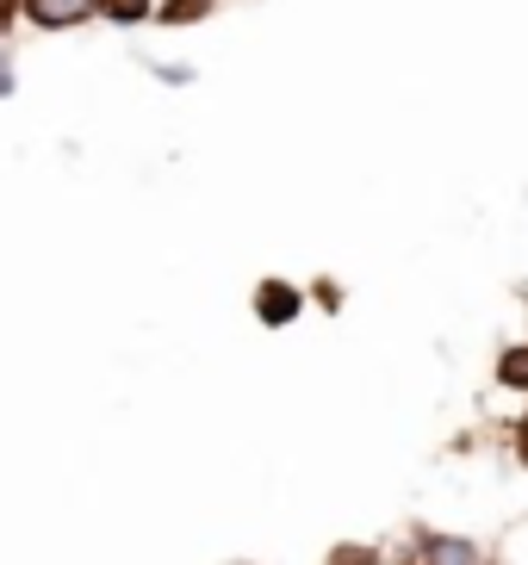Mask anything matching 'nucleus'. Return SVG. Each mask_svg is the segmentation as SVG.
Returning a JSON list of instances; mask_svg holds the SVG:
<instances>
[{"instance_id":"f257e3e1","label":"nucleus","mask_w":528,"mask_h":565,"mask_svg":"<svg viewBox=\"0 0 528 565\" xmlns=\"http://www.w3.org/2000/svg\"><path fill=\"white\" fill-rule=\"evenodd\" d=\"M19 13L44 32H75V25L94 19V0H19Z\"/></svg>"},{"instance_id":"f03ea898","label":"nucleus","mask_w":528,"mask_h":565,"mask_svg":"<svg viewBox=\"0 0 528 565\" xmlns=\"http://www.w3.org/2000/svg\"><path fill=\"white\" fill-rule=\"evenodd\" d=\"M305 311V292L286 280H262L255 286V317H262L267 330H281V323H293V317Z\"/></svg>"},{"instance_id":"7ed1b4c3","label":"nucleus","mask_w":528,"mask_h":565,"mask_svg":"<svg viewBox=\"0 0 528 565\" xmlns=\"http://www.w3.org/2000/svg\"><path fill=\"white\" fill-rule=\"evenodd\" d=\"M430 565H479V547L454 534H430Z\"/></svg>"},{"instance_id":"20e7f679","label":"nucleus","mask_w":528,"mask_h":565,"mask_svg":"<svg viewBox=\"0 0 528 565\" xmlns=\"http://www.w3.org/2000/svg\"><path fill=\"white\" fill-rule=\"evenodd\" d=\"M212 7L218 0H162V7H156V25H199Z\"/></svg>"},{"instance_id":"39448f33","label":"nucleus","mask_w":528,"mask_h":565,"mask_svg":"<svg viewBox=\"0 0 528 565\" xmlns=\"http://www.w3.org/2000/svg\"><path fill=\"white\" fill-rule=\"evenodd\" d=\"M94 13H106L113 25H144L156 13V0H94Z\"/></svg>"},{"instance_id":"423d86ee","label":"nucleus","mask_w":528,"mask_h":565,"mask_svg":"<svg viewBox=\"0 0 528 565\" xmlns=\"http://www.w3.org/2000/svg\"><path fill=\"white\" fill-rule=\"evenodd\" d=\"M497 380L516 385V392H528V349H504V354H497Z\"/></svg>"},{"instance_id":"0eeeda50","label":"nucleus","mask_w":528,"mask_h":565,"mask_svg":"<svg viewBox=\"0 0 528 565\" xmlns=\"http://www.w3.org/2000/svg\"><path fill=\"white\" fill-rule=\"evenodd\" d=\"M330 565H380V553H373V547H355V541H342V547L330 553Z\"/></svg>"},{"instance_id":"6e6552de","label":"nucleus","mask_w":528,"mask_h":565,"mask_svg":"<svg viewBox=\"0 0 528 565\" xmlns=\"http://www.w3.org/2000/svg\"><path fill=\"white\" fill-rule=\"evenodd\" d=\"M13 19H19V0H0V32H7Z\"/></svg>"},{"instance_id":"1a4fd4ad","label":"nucleus","mask_w":528,"mask_h":565,"mask_svg":"<svg viewBox=\"0 0 528 565\" xmlns=\"http://www.w3.org/2000/svg\"><path fill=\"white\" fill-rule=\"evenodd\" d=\"M516 448H522V460H528V429H522V441H516Z\"/></svg>"},{"instance_id":"9d476101","label":"nucleus","mask_w":528,"mask_h":565,"mask_svg":"<svg viewBox=\"0 0 528 565\" xmlns=\"http://www.w3.org/2000/svg\"><path fill=\"white\" fill-rule=\"evenodd\" d=\"M236 565H243V559H236Z\"/></svg>"}]
</instances>
